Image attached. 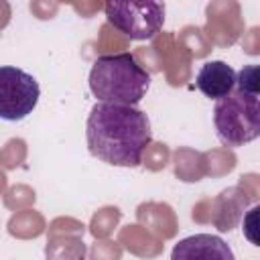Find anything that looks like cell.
Here are the masks:
<instances>
[{"label":"cell","instance_id":"4","mask_svg":"<svg viewBox=\"0 0 260 260\" xmlns=\"http://www.w3.org/2000/svg\"><path fill=\"white\" fill-rule=\"evenodd\" d=\"M108 22L134 41H148L162 28L167 6L165 2H106Z\"/></svg>","mask_w":260,"mask_h":260},{"label":"cell","instance_id":"6","mask_svg":"<svg viewBox=\"0 0 260 260\" xmlns=\"http://www.w3.org/2000/svg\"><path fill=\"white\" fill-rule=\"evenodd\" d=\"M171 260H236V256L219 236L193 234L175 244Z\"/></svg>","mask_w":260,"mask_h":260},{"label":"cell","instance_id":"2","mask_svg":"<svg viewBox=\"0 0 260 260\" xmlns=\"http://www.w3.org/2000/svg\"><path fill=\"white\" fill-rule=\"evenodd\" d=\"M148 87L150 75L132 53L102 55L89 69V89L100 104L136 108Z\"/></svg>","mask_w":260,"mask_h":260},{"label":"cell","instance_id":"8","mask_svg":"<svg viewBox=\"0 0 260 260\" xmlns=\"http://www.w3.org/2000/svg\"><path fill=\"white\" fill-rule=\"evenodd\" d=\"M258 65H244L242 71L236 73V89L258 95L260 83H258Z\"/></svg>","mask_w":260,"mask_h":260},{"label":"cell","instance_id":"3","mask_svg":"<svg viewBox=\"0 0 260 260\" xmlns=\"http://www.w3.org/2000/svg\"><path fill=\"white\" fill-rule=\"evenodd\" d=\"M213 124L221 144L244 146L260 136V100L254 93L234 89L215 102Z\"/></svg>","mask_w":260,"mask_h":260},{"label":"cell","instance_id":"7","mask_svg":"<svg viewBox=\"0 0 260 260\" xmlns=\"http://www.w3.org/2000/svg\"><path fill=\"white\" fill-rule=\"evenodd\" d=\"M195 83L205 98L217 102L236 89V71L225 61H207L201 65Z\"/></svg>","mask_w":260,"mask_h":260},{"label":"cell","instance_id":"1","mask_svg":"<svg viewBox=\"0 0 260 260\" xmlns=\"http://www.w3.org/2000/svg\"><path fill=\"white\" fill-rule=\"evenodd\" d=\"M89 152L114 167H138L152 142L148 116L132 106L95 104L85 122Z\"/></svg>","mask_w":260,"mask_h":260},{"label":"cell","instance_id":"5","mask_svg":"<svg viewBox=\"0 0 260 260\" xmlns=\"http://www.w3.org/2000/svg\"><path fill=\"white\" fill-rule=\"evenodd\" d=\"M39 81L20 67L0 65V120L20 122L39 102Z\"/></svg>","mask_w":260,"mask_h":260}]
</instances>
